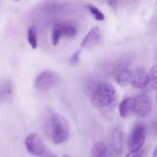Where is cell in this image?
Here are the masks:
<instances>
[{"instance_id":"5b68a950","label":"cell","mask_w":157,"mask_h":157,"mask_svg":"<svg viewBox=\"0 0 157 157\" xmlns=\"http://www.w3.org/2000/svg\"><path fill=\"white\" fill-rule=\"evenodd\" d=\"M132 71L126 61H119L113 67L112 75L119 85L126 86L130 82Z\"/></svg>"},{"instance_id":"7402d4cb","label":"cell","mask_w":157,"mask_h":157,"mask_svg":"<svg viewBox=\"0 0 157 157\" xmlns=\"http://www.w3.org/2000/svg\"><path fill=\"white\" fill-rule=\"evenodd\" d=\"M47 157H57L56 156H54V155H51V156H47Z\"/></svg>"},{"instance_id":"52a82bcc","label":"cell","mask_w":157,"mask_h":157,"mask_svg":"<svg viewBox=\"0 0 157 157\" xmlns=\"http://www.w3.org/2000/svg\"><path fill=\"white\" fill-rule=\"evenodd\" d=\"M25 145L28 151L34 156H41L45 153V147L38 134L30 133L25 140Z\"/></svg>"},{"instance_id":"6da1fadb","label":"cell","mask_w":157,"mask_h":157,"mask_svg":"<svg viewBox=\"0 0 157 157\" xmlns=\"http://www.w3.org/2000/svg\"><path fill=\"white\" fill-rule=\"evenodd\" d=\"M117 101V92L111 84L98 82L94 84L90 92V103L95 108L111 110L116 107Z\"/></svg>"},{"instance_id":"ba28073f","label":"cell","mask_w":157,"mask_h":157,"mask_svg":"<svg viewBox=\"0 0 157 157\" xmlns=\"http://www.w3.org/2000/svg\"><path fill=\"white\" fill-rule=\"evenodd\" d=\"M147 81V73L144 67H139L131 74L130 83L134 88L144 89Z\"/></svg>"},{"instance_id":"3957f363","label":"cell","mask_w":157,"mask_h":157,"mask_svg":"<svg viewBox=\"0 0 157 157\" xmlns=\"http://www.w3.org/2000/svg\"><path fill=\"white\" fill-rule=\"evenodd\" d=\"M60 83V78L55 72L44 71L36 77L35 87L39 91H48L55 88Z\"/></svg>"},{"instance_id":"277c9868","label":"cell","mask_w":157,"mask_h":157,"mask_svg":"<svg viewBox=\"0 0 157 157\" xmlns=\"http://www.w3.org/2000/svg\"><path fill=\"white\" fill-rule=\"evenodd\" d=\"M145 127L142 123H137L133 126L129 135L127 147L130 151L142 149L145 142Z\"/></svg>"},{"instance_id":"30bf717a","label":"cell","mask_w":157,"mask_h":157,"mask_svg":"<svg viewBox=\"0 0 157 157\" xmlns=\"http://www.w3.org/2000/svg\"><path fill=\"white\" fill-rule=\"evenodd\" d=\"M112 154L111 146L106 142L96 143L92 147V157H111Z\"/></svg>"},{"instance_id":"9c48e42d","label":"cell","mask_w":157,"mask_h":157,"mask_svg":"<svg viewBox=\"0 0 157 157\" xmlns=\"http://www.w3.org/2000/svg\"><path fill=\"white\" fill-rule=\"evenodd\" d=\"M124 146V134L120 127H115L112 133L111 149L113 153L120 155L123 151Z\"/></svg>"},{"instance_id":"44dd1931","label":"cell","mask_w":157,"mask_h":157,"mask_svg":"<svg viewBox=\"0 0 157 157\" xmlns=\"http://www.w3.org/2000/svg\"><path fill=\"white\" fill-rule=\"evenodd\" d=\"M153 157H156V148L154 149V151H153Z\"/></svg>"},{"instance_id":"e0dca14e","label":"cell","mask_w":157,"mask_h":157,"mask_svg":"<svg viewBox=\"0 0 157 157\" xmlns=\"http://www.w3.org/2000/svg\"><path fill=\"white\" fill-rule=\"evenodd\" d=\"M62 38L61 36V29H60L59 25L58 23H55V25L53 27V30H52V43L54 46H56L57 44L59 43L60 40Z\"/></svg>"},{"instance_id":"7c38bea8","label":"cell","mask_w":157,"mask_h":157,"mask_svg":"<svg viewBox=\"0 0 157 157\" xmlns=\"http://www.w3.org/2000/svg\"><path fill=\"white\" fill-rule=\"evenodd\" d=\"M12 84L7 80L0 79V104L8 101L12 96Z\"/></svg>"},{"instance_id":"7a4b0ae2","label":"cell","mask_w":157,"mask_h":157,"mask_svg":"<svg viewBox=\"0 0 157 157\" xmlns=\"http://www.w3.org/2000/svg\"><path fill=\"white\" fill-rule=\"evenodd\" d=\"M70 136V125L67 120L59 113H54L51 118V138L54 144L61 145Z\"/></svg>"},{"instance_id":"d6986e66","label":"cell","mask_w":157,"mask_h":157,"mask_svg":"<svg viewBox=\"0 0 157 157\" xmlns=\"http://www.w3.org/2000/svg\"><path fill=\"white\" fill-rule=\"evenodd\" d=\"M80 54H81V50H78L77 52H75V53L72 55L70 59V64L71 65H76V64H78L79 63Z\"/></svg>"},{"instance_id":"ac0fdd59","label":"cell","mask_w":157,"mask_h":157,"mask_svg":"<svg viewBox=\"0 0 157 157\" xmlns=\"http://www.w3.org/2000/svg\"><path fill=\"white\" fill-rule=\"evenodd\" d=\"M87 8H88V9L90 10V12H91V14L94 15V17L96 20H98V21H104L105 19L104 14L98 8H97L96 6H92V5H88Z\"/></svg>"},{"instance_id":"9a60e30c","label":"cell","mask_w":157,"mask_h":157,"mask_svg":"<svg viewBox=\"0 0 157 157\" xmlns=\"http://www.w3.org/2000/svg\"><path fill=\"white\" fill-rule=\"evenodd\" d=\"M119 112L121 117L127 118L133 112V98H127L123 100L119 106Z\"/></svg>"},{"instance_id":"4fadbf2b","label":"cell","mask_w":157,"mask_h":157,"mask_svg":"<svg viewBox=\"0 0 157 157\" xmlns=\"http://www.w3.org/2000/svg\"><path fill=\"white\" fill-rule=\"evenodd\" d=\"M61 29V36L65 38H73L78 33L76 25L71 21H61L58 22Z\"/></svg>"},{"instance_id":"2e32d148","label":"cell","mask_w":157,"mask_h":157,"mask_svg":"<svg viewBox=\"0 0 157 157\" xmlns=\"http://www.w3.org/2000/svg\"><path fill=\"white\" fill-rule=\"evenodd\" d=\"M28 41L32 49H36L38 47V33L35 25H32L28 29Z\"/></svg>"},{"instance_id":"8992f818","label":"cell","mask_w":157,"mask_h":157,"mask_svg":"<svg viewBox=\"0 0 157 157\" xmlns=\"http://www.w3.org/2000/svg\"><path fill=\"white\" fill-rule=\"evenodd\" d=\"M152 101L147 94H139L133 98V112L136 116L144 117L151 111Z\"/></svg>"},{"instance_id":"ffe728a7","label":"cell","mask_w":157,"mask_h":157,"mask_svg":"<svg viewBox=\"0 0 157 157\" xmlns=\"http://www.w3.org/2000/svg\"><path fill=\"white\" fill-rule=\"evenodd\" d=\"M143 153H144V150H143V149H140V150H137L130 151L125 157H141L142 156Z\"/></svg>"},{"instance_id":"5bb4252c","label":"cell","mask_w":157,"mask_h":157,"mask_svg":"<svg viewBox=\"0 0 157 157\" xmlns=\"http://www.w3.org/2000/svg\"><path fill=\"white\" fill-rule=\"evenodd\" d=\"M156 64H154L150 68V71L147 73V84L143 90L148 93H152V92L156 91Z\"/></svg>"},{"instance_id":"8fae6325","label":"cell","mask_w":157,"mask_h":157,"mask_svg":"<svg viewBox=\"0 0 157 157\" xmlns=\"http://www.w3.org/2000/svg\"><path fill=\"white\" fill-rule=\"evenodd\" d=\"M101 39V32L98 27H94L93 29L89 31L84 38L81 42V48H90L95 45Z\"/></svg>"},{"instance_id":"603a6c76","label":"cell","mask_w":157,"mask_h":157,"mask_svg":"<svg viewBox=\"0 0 157 157\" xmlns=\"http://www.w3.org/2000/svg\"><path fill=\"white\" fill-rule=\"evenodd\" d=\"M62 157H69L68 156H66V155H64V156H63Z\"/></svg>"}]
</instances>
